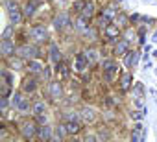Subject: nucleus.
<instances>
[{"label": "nucleus", "instance_id": "nucleus-7", "mask_svg": "<svg viewBox=\"0 0 157 142\" xmlns=\"http://www.w3.org/2000/svg\"><path fill=\"white\" fill-rule=\"evenodd\" d=\"M0 52H2V55L6 59L17 55V46H15V41L11 39H2V43H0Z\"/></svg>", "mask_w": 157, "mask_h": 142}, {"label": "nucleus", "instance_id": "nucleus-13", "mask_svg": "<svg viewBox=\"0 0 157 142\" xmlns=\"http://www.w3.org/2000/svg\"><path fill=\"white\" fill-rule=\"evenodd\" d=\"M80 114H82V122L83 124H93L96 120V111L93 107H83L80 111Z\"/></svg>", "mask_w": 157, "mask_h": 142}, {"label": "nucleus", "instance_id": "nucleus-27", "mask_svg": "<svg viewBox=\"0 0 157 142\" xmlns=\"http://www.w3.org/2000/svg\"><path fill=\"white\" fill-rule=\"evenodd\" d=\"M17 111H19L21 114H28V113L32 111V103H30V98H22V100H21V103L17 105Z\"/></svg>", "mask_w": 157, "mask_h": 142}, {"label": "nucleus", "instance_id": "nucleus-33", "mask_svg": "<svg viewBox=\"0 0 157 142\" xmlns=\"http://www.w3.org/2000/svg\"><path fill=\"white\" fill-rule=\"evenodd\" d=\"M21 100H22V94H21V92H15V94L11 96V107L17 109V105L21 103Z\"/></svg>", "mask_w": 157, "mask_h": 142}, {"label": "nucleus", "instance_id": "nucleus-26", "mask_svg": "<svg viewBox=\"0 0 157 142\" xmlns=\"http://www.w3.org/2000/svg\"><path fill=\"white\" fill-rule=\"evenodd\" d=\"M85 55H87L89 65H94V63L100 59V52H98L96 48H87V50H85Z\"/></svg>", "mask_w": 157, "mask_h": 142}, {"label": "nucleus", "instance_id": "nucleus-14", "mask_svg": "<svg viewBox=\"0 0 157 142\" xmlns=\"http://www.w3.org/2000/svg\"><path fill=\"white\" fill-rule=\"evenodd\" d=\"M82 120H65V125H67V131L68 135H78L83 127H82Z\"/></svg>", "mask_w": 157, "mask_h": 142}, {"label": "nucleus", "instance_id": "nucleus-18", "mask_svg": "<svg viewBox=\"0 0 157 142\" xmlns=\"http://www.w3.org/2000/svg\"><path fill=\"white\" fill-rule=\"evenodd\" d=\"M48 54H50V61L52 63H59L63 57H61V50L57 48V44L56 43H50V46H48Z\"/></svg>", "mask_w": 157, "mask_h": 142}, {"label": "nucleus", "instance_id": "nucleus-34", "mask_svg": "<svg viewBox=\"0 0 157 142\" xmlns=\"http://www.w3.org/2000/svg\"><path fill=\"white\" fill-rule=\"evenodd\" d=\"M124 39H126L128 43H131V41L135 39V32H133L131 28H128V30H126V33H124Z\"/></svg>", "mask_w": 157, "mask_h": 142}, {"label": "nucleus", "instance_id": "nucleus-25", "mask_svg": "<svg viewBox=\"0 0 157 142\" xmlns=\"http://www.w3.org/2000/svg\"><path fill=\"white\" fill-rule=\"evenodd\" d=\"M139 57H140L139 52H128V54H126V66H128V68H133V66L139 63Z\"/></svg>", "mask_w": 157, "mask_h": 142}, {"label": "nucleus", "instance_id": "nucleus-22", "mask_svg": "<svg viewBox=\"0 0 157 142\" xmlns=\"http://www.w3.org/2000/svg\"><path fill=\"white\" fill-rule=\"evenodd\" d=\"M65 136H68V131H67V125L63 122L57 127H54V140H63Z\"/></svg>", "mask_w": 157, "mask_h": 142}, {"label": "nucleus", "instance_id": "nucleus-5", "mask_svg": "<svg viewBox=\"0 0 157 142\" xmlns=\"http://www.w3.org/2000/svg\"><path fill=\"white\" fill-rule=\"evenodd\" d=\"M37 129H39L37 122L28 120V122H24V124H22V127H21V135H22V138H24V140H32V138H35V136H37Z\"/></svg>", "mask_w": 157, "mask_h": 142}, {"label": "nucleus", "instance_id": "nucleus-15", "mask_svg": "<svg viewBox=\"0 0 157 142\" xmlns=\"http://www.w3.org/2000/svg\"><path fill=\"white\" fill-rule=\"evenodd\" d=\"M70 66H68V61H65V59H61L59 63H56V72L61 76V78H68L70 76V70H68Z\"/></svg>", "mask_w": 157, "mask_h": 142}, {"label": "nucleus", "instance_id": "nucleus-21", "mask_svg": "<svg viewBox=\"0 0 157 142\" xmlns=\"http://www.w3.org/2000/svg\"><path fill=\"white\" fill-rule=\"evenodd\" d=\"M131 81H133L131 72H122V74H120L118 83H120V89H122V91H128V89H129V85H131Z\"/></svg>", "mask_w": 157, "mask_h": 142}, {"label": "nucleus", "instance_id": "nucleus-29", "mask_svg": "<svg viewBox=\"0 0 157 142\" xmlns=\"http://www.w3.org/2000/svg\"><path fill=\"white\" fill-rule=\"evenodd\" d=\"M128 21H129V19H128V15H124V13H118V15H117V19H115V22H117L120 28H128Z\"/></svg>", "mask_w": 157, "mask_h": 142}, {"label": "nucleus", "instance_id": "nucleus-23", "mask_svg": "<svg viewBox=\"0 0 157 142\" xmlns=\"http://www.w3.org/2000/svg\"><path fill=\"white\" fill-rule=\"evenodd\" d=\"M102 15L105 17V19H109L111 22L117 19V15H118V11H117V8L113 6V4H109V6H105L104 9H102Z\"/></svg>", "mask_w": 157, "mask_h": 142}, {"label": "nucleus", "instance_id": "nucleus-37", "mask_svg": "<svg viewBox=\"0 0 157 142\" xmlns=\"http://www.w3.org/2000/svg\"><path fill=\"white\" fill-rule=\"evenodd\" d=\"M153 41H155V43H157V32H155V35H153Z\"/></svg>", "mask_w": 157, "mask_h": 142}, {"label": "nucleus", "instance_id": "nucleus-8", "mask_svg": "<svg viewBox=\"0 0 157 142\" xmlns=\"http://www.w3.org/2000/svg\"><path fill=\"white\" fill-rule=\"evenodd\" d=\"M37 87H39V78H37L35 74H32V76L24 78L21 89H22V92H26V94H33V92L37 91Z\"/></svg>", "mask_w": 157, "mask_h": 142}, {"label": "nucleus", "instance_id": "nucleus-28", "mask_svg": "<svg viewBox=\"0 0 157 142\" xmlns=\"http://www.w3.org/2000/svg\"><path fill=\"white\" fill-rule=\"evenodd\" d=\"M10 66L13 68V70H22V66H24V59L21 57V55H17V59L13 57H10Z\"/></svg>", "mask_w": 157, "mask_h": 142}, {"label": "nucleus", "instance_id": "nucleus-32", "mask_svg": "<svg viewBox=\"0 0 157 142\" xmlns=\"http://www.w3.org/2000/svg\"><path fill=\"white\" fill-rule=\"evenodd\" d=\"M13 33H15V24H10V26L4 30V33H2V39H11Z\"/></svg>", "mask_w": 157, "mask_h": 142}, {"label": "nucleus", "instance_id": "nucleus-24", "mask_svg": "<svg viewBox=\"0 0 157 142\" xmlns=\"http://www.w3.org/2000/svg\"><path fill=\"white\" fill-rule=\"evenodd\" d=\"M80 15H83L85 19H91L94 15V2H93V0H85V6H83Z\"/></svg>", "mask_w": 157, "mask_h": 142}, {"label": "nucleus", "instance_id": "nucleus-12", "mask_svg": "<svg viewBox=\"0 0 157 142\" xmlns=\"http://www.w3.org/2000/svg\"><path fill=\"white\" fill-rule=\"evenodd\" d=\"M37 138L39 140H54V127H50L48 124H41L37 129Z\"/></svg>", "mask_w": 157, "mask_h": 142}, {"label": "nucleus", "instance_id": "nucleus-3", "mask_svg": "<svg viewBox=\"0 0 157 142\" xmlns=\"http://www.w3.org/2000/svg\"><path fill=\"white\" fill-rule=\"evenodd\" d=\"M17 55H21L22 59H39L41 57V50L37 46H33V44L24 43V44H21L17 48Z\"/></svg>", "mask_w": 157, "mask_h": 142}, {"label": "nucleus", "instance_id": "nucleus-2", "mask_svg": "<svg viewBox=\"0 0 157 142\" xmlns=\"http://www.w3.org/2000/svg\"><path fill=\"white\" fill-rule=\"evenodd\" d=\"M102 70H104V80H105L107 83H113L115 78L118 76V66H117V63H115L113 59L102 61Z\"/></svg>", "mask_w": 157, "mask_h": 142}, {"label": "nucleus", "instance_id": "nucleus-35", "mask_svg": "<svg viewBox=\"0 0 157 142\" xmlns=\"http://www.w3.org/2000/svg\"><path fill=\"white\" fill-rule=\"evenodd\" d=\"M133 92H135L137 96H142V92H144V87H142V83H135V87H133Z\"/></svg>", "mask_w": 157, "mask_h": 142}, {"label": "nucleus", "instance_id": "nucleus-30", "mask_svg": "<svg viewBox=\"0 0 157 142\" xmlns=\"http://www.w3.org/2000/svg\"><path fill=\"white\" fill-rule=\"evenodd\" d=\"M8 107H10L8 96H0V113H2V114H8Z\"/></svg>", "mask_w": 157, "mask_h": 142}, {"label": "nucleus", "instance_id": "nucleus-17", "mask_svg": "<svg viewBox=\"0 0 157 142\" xmlns=\"http://www.w3.org/2000/svg\"><path fill=\"white\" fill-rule=\"evenodd\" d=\"M37 0H28V2L24 4V8H22V11H24V19H30V17H33L35 15V9H37Z\"/></svg>", "mask_w": 157, "mask_h": 142}, {"label": "nucleus", "instance_id": "nucleus-31", "mask_svg": "<svg viewBox=\"0 0 157 142\" xmlns=\"http://www.w3.org/2000/svg\"><path fill=\"white\" fill-rule=\"evenodd\" d=\"M83 6H85V0H78V2H74V4H72V11L80 15V13H82V9H83Z\"/></svg>", "mask_w": 157, "mask_h": 142}, {"label": "nucleus", "instance_id": "nucleus-9", "mask_svg": "<svg viewBox=\"0 0 157 142\" xmlns=\"http://www.w3.org/2000/svg\"><path fill=\"white\" fill-rule=\"evenodd\" d=\"M89 66H91V65H89V61H87L85 52H78V54H76V59H74V70H76V72H85Z\"/></svg>", "mask_w": 157, "mask_h": 142}, {"label": "nucleus", "instance_id": "nucleus-11", "mask_svg": "<svg viewBox=\"0 0 157 142\" xmlns=\"http://www.w3.org/2000/svg\"><path fill=\"white\" fill-rule=\"evenodd\" d=\"M46 91H48V96H50V100H54V102L61 100V96H63L61 83H57V81H48V87H46Z\"/></svg>", "mask_w": 157, "mask_h": 142}, {"label": "nucleus", "instance_id": "nucleus-36", "mask_svg": "<svg viewBox=\"0 0 157 142\" xmlns=\"http://www.w3.org/2000/svg\"><path fill=\"white\" fill-rule=\"evenodd\" d=\"M35 122H37V124H46V122H48L46 113H44V114H37V116H35Z\"/></svg>", "mask_w": 157, "mask_h": 142}, {"label": "nucleus", "instance_id": "nucleus-6", "mask_svg": "<svg viewBox=\"0 0 157 142\" xmlns=\"http://www.w3.org/2000/svg\"><path fill=\"white\" fill-rule=\"evenodd\" d=\"M72 26V21H70V15L67 13V11H61L59 15H56V19H54V28L57 30V32H63V30H67V28H70Z\"/></svg>", "mask_w": 157, "mask_h": 142}, {"label": "nucleus", "instance_id": "nucleus-16", "mask_svg": "<svg viewBox=\"0 0 157 142\" xmlns=\"http://www.w3.org/2000/svg\"><path fill=\"white\" fill-rule=\"evenodd\" d=\"M129 52V43L126 39H118L115 44V55H126Z\"/></svg>", "mask_w": 157, "mask_h": 142}, {"label": "nucleus", "instance_id": "nucleus-4", "mask_svg": "<svg viewBox=\"0 0 157 142\" xmlns=\"http://www.w3.org/2000/svg\"><path fill=\"white\" fill-rule=\"evenodd\" d=\"M28 35L39 44V43H44V41H48V32H46V28L43 26V24H33L32 28H30V32H28Z\"/></svg>", "mask_w": 157, "mask_h": 142}, {"label": "nucleus", "instance_id": "nucleus-1", "mask_svg": "<svg viewBox=\"0 0 157 142\" xmlns=\"http://www.w3.org/2000/svg\"><path fill=\"white\" fill-rule=\"evenodd\" d=\"M6 11H8V17H10V22L19 26L24 19V11L19 8V4L15 0H6Z\"/></svg>", "mask_w": 157, "mask_h": 142}, {"label": "nucleus", "instance_id": "nucleus-10", "mask_svg": "<svg viewBox=\"0 0 157 142\" xmlns=\"http://www.w3.org/2000/svg\"><path fill=\"white\" fill-rule=\"evenodd\" d=\"M104 35L109 43H117L118 41V35H120V26L118 24H107L104 28Z\"/></svg>", "mask_w": 157, "mask_h": 142}, {"label": "nucleus", "instance_id": "nucleus-19", "mask_svg": "<svg viewBox=\"0 0 157 142\" xmlns=\"http://www.w3.org/2000/svg\"><path fill=\"white\" fill-rule=\"evenodd\" d=\"M48 111V105H46V102L44 100H37V102H33L32 103V113L37 116V114H44Z\"/></svg>", "mask_w": 157, "mask_h": 142}, {"label": "nucleus", "instance_id": "nucleus-20", "mask_svg": "<svg viewBox=\"0 0 157 142\" xmlns=\"http://www.w3.org/2000/svg\"><path fill=\"white\" fill-rule=\"evenodd\" d=\"M43 68H44V65L41 63V61H37V59H28V70L32 74H41L43 72Z\"/></svg>", "mask_w": 157, "mask_h": 142}]
</instances>
